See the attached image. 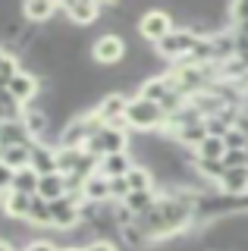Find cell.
<instances>
[{"instance_id": "cell-1", "label": "cell", "mask_w": 248, "mask_h": 251, "mask_svg": "<svg viewBox=\"0 0 248 251\" xmlns=\"http://www.w3.org/2000/svg\"><path fill=\"white\" fill-rule=\"evenodd\" d=\"M126 116H129V123H132V126H138V129H151V126L160 123L167 113L160 110V104H151V100H135V104L126 107Z\"/></svg>"}, {"instance_id": "cell-2", "label": "cell", "mask_w": 248, "mask_h": 251, "mask_svg": "<svg viewBox=\"0 0 248 251\" xmlns=\"http://www.w3.org/2000/svg\"><path fill=\"white\" fill-rule=\"evenodd\" d=\"M198 35H192V31H170V35L160 41V53H167V57H179V53H192V47H195Z\"/></svg>"}, {"instance_id": "cell-3", "label": "cell", "mask_w": 248, "mask_h": 251, "mask_svg": "<svg viewBox=\"0 0 248 251\" xmlns=\"http://www.w3.org/2000/svg\"><path fill=\"white\" fill-rule=\"evenodd\" d=\"M123 53H126V41L116 35H104L95 41V60H100V63H116Z\"/></svg>"}, {"instance_id": "cell-4", "label": "cell", "mask_w": 248, "mask_h": 251, "mask_svg": "<svg viewBox=\"0 0 248 251\" xmlns=\"http://www.w3.org/2000/svg\"><path fill=\"white\" fill-rule=\"evenodd\" d=\"M142 35L145 38H154V41H164L170 35V16L167 13H145L142 16Z\"/></svg>"}, {"instance_id": "cell-5", "label": "cell", "mask_w": 248, "mask_h": 251, "mask_svg": "<svg viewBox=\"0 0 248 251\" xmlns=\"http://www.w3.org/2000/svg\"><path fill=\"white\" fill-rule=\"evenodd\" d=\"M220 188H223V195H245L248 192V167L226 170L220 179Z\"/></svg>"}, {"instance_id": "cell-6", "label": "cell", "mask_w": 248, "mask_h": 251, "mask_svg": "<svg viewBox=\"0 0 248 251\" xmlns=\"http://www.w3.org/2000/svg\"><path fill=\"white\" fill-rule=\"evenodd\" d=\"M6 88H10V98L13 100H28L35 94V78L25 75V73H19V75L10 78V85H6Z\"/></svg>"}, {"instance_id": "cell-7", "label": "cell", "mask_w": 248, "mask_h": 251, "mask_svg": "<svg viewBox=\"0 0 248 251\" xmlns=\"http://www.w3.org/2000/svg\"><path fill=\"white\" fill-rule=\"evenodd\" d=\"M126 207L132 210V214L145 217V214H151V210L157 207V201H154L151 188H145V192H132V195H129V198H126Z\"/></svg>"}, {"instance_id": "cell-8", "label": "cell", "mask_w": 248, "mask_h": 251, "mask_svg": "<svg viewBox=\"0 0 248 251\" xmlns=\"http://www.w3.org/2000/svg\"><path fill=\"white\" fill-rule=\"evenodd\" d=\"M198 157L201 160H223V157H226V141L207 135L204 141H201V148H198Z\"/></svg>"}, {"instance_id": "cell-9", "label": "cell", "mask_w": 248, "mask_h": 251, "mask_svg": "<svg viewBox=\"0 0 248 251\" xmlns=\"http://www.w3.org/2000/svg\"><path fill=\"white\" fill-rule=\"evenodd\" d=\"M25 126L22 123H3L0 126V141H3L6 148H16V145H22V141H25Z\"/></svg>"}, {"instance_id": "cell-10", "label": "cell", "mask_w": 248, "mask_h": 251, "mask_svg": "<svg viewBox=\"0 0 248 251\" xmlns=\"http://www.w3.org/2000/svg\"><path fill=\"white\" fill-rule=\"evenodd\" d=\"M50 214H53V220H57L60 226L75 223V207H73V201H69V198H57V201H50Z\"/></svg>"}, {"instance_id": "cell-11", "label": "cell", "mask_w": 248, "mask_h": 251, "mask_svg": "<svg viewBox=\"0 0 248 251\" xmlns=\"http://www.w3.org/2000/svg\"><path fill=\"white\" fill-rule=\"evenodd\" d=\"M176 135H179V141H185V145L201 148V141L207 138V126H204V123H192V126H182Z\"/></svg>"}, {"instance_id": "cell-12", "label": "cell", "mask_w": 248, "mask_h": 251, "mask_svg": "<svg viewBox=\"0 0 248 251\" xmlns=\"http://www.w3.org/2000/svg\"><path fill=\"white\" fill-rule=\"evenodd\" d=\"M66 13H69V19H73V22H79V25H88V22L98 16V6H95V3H69Z\"/></svg>"}, {"instance_id": "cell-13", "label": "cell", "mask_w": 248, "mask_h": 251, "mask_svg": "<svg viewBox=\"0 0 248 251\" xmlns=\"http://www.w3.org/2000/svg\"><path fill=\"white\" fill-rule=\"evenodd\" d=\"M38 182H41V179H38L35 170H19L16 179H13V188H16L19 195H32L35 188H38Z\"/></svg>"}, {"instance_id": "cell-14", "label": "cell", "mask_w": 248, "mask_h": 251, "mask_svg": "<svg viewBox=\"0 0 248 251\" xmlns=\"http://www.w3.org/2000/svg\"><path fill=\"white\" fill-rule=\"evenodd\" d=\"M28 160H32V151H28L25 145H16V148H6V151H3V163H6V167H25Z\"/></svg>"}, {"instance_id": "cell-15", "label": "cell", "mask_w": 248, "mask_h": 251, "mask_svg": "<svg viewBox=\"0 0 248 251\" xmlns=\"http://www.w3.org/2000/svg\"><path fill=\"white\" fill-rule=\"evenodd\" d=\"M63 179H60V176H41V182H38V188H41V195H48V198H53V201H57V198H63V195H60V192H63Z\"/></svg>"}, {"instance_id": "cell-16", "label": "cell", "mask_w": 248, "mask_h": 251, "mask_svg": "<svg viewBox=\"0 0 248 251\" xmlns=\"http://www.w3.org/2000/svg\"><path fill=\"white\" fill-rule=\"evenodd\" d=\"M6 210H10L13 217H25V214H32V195H13L10 204H6Z\"/></svg>"}, {"instance_id": "cell-17", "label": "cell", "mask_w": 248, "mask_h": 251, "mask_svg": "<svg viewBox=\"0 0 248 251\" xmlns=\"http://www.w3.org/2000/svg\"><path fill=\"white\" fill-rule=\"evenodd\" d=\"M32 160H35L38 173H50L53 176V170H57V157H53L50 151H41V148H38V151H32Z\"/></svg>"}, {"instance_id": "cell-18", "label": "cell", "mask_w": 248, "mask_h": 251, "mask_svg": "<svg viewBox=\"0 0 248 251\" xmlns=\"http://www.w3.org/2000/svg\"><path fill=\"white\" fill-rule=\"evenodd\" d=\"M198 170H201V176L217 179V182H220L223 173H226V163H223V160H201V157H198Z\"/></svg>"}, {"instance_id": "cell-19", "label": "cell", "mask_w": 248, "mask_h": 251, "mask_svg": "<svg viewBox=\"0 0 248 251\" xmlns=\"http://www.w3.org/2000/svg\"><path fill=\"white\" fill-rule=\"evenodd\" d=\"M50 13H53V3H44V0H41V3H25V6H22V16H28L32 22L48 19Z\"/></svg>"}, {"instance_id": "cell-20", "label": "cell", "mask_w": 248, "mask_h": 251, "mask_svg": "<svg viewBox=\"0 0 248 251\" xmlns=\"http://www.w3.org/2000/svg\"><path fill=\"white\" fill-rule=\"evenodd\" d=\"M123 110H126V104H123V98H120V94H110V98H104V104H100V110H98V113L104 116V120H113L116 113H123Z\"/></svg>"}, {"instance_id": "cell-21", "label": "cell", "mask_w": 248, "mask_h": 251, "mask_svg": "<svg viewBox=\"0 0 248 251\" xmlns=\"http://www.w3.org/2000/svg\"><path fill=\"white\" fill-rule=\"evenodd\" d=\"M126 179H129V188H132V192H145V188H148V182H151L148 170H142V167L129 170V173H126Z\"/></svg>"}, {"instance_id": "cell-22", "label": "cell", "mask_w": 248, "mask_h": 251, "mask_svg": "<svg viewBox=\"0 0 248 251\" xmlns=\"http://www.w3.org/2000/svg\"><path fill=\"white\" fill-rule=\"evenodd\" d=\"M35 220V223H48V220H53L50 214V204L48 201H41V198H32V214H28Z\"/></svg>"}, {"instance_id": "cell-23", "label": "cell", "mask_w": 248, "mask_h": 251, "mask_svg": "<svg viewBox=\"0 0 248 251\" xmlns=\"http://www.w3.org/2000/svg\"><path fill=\"white\" fill-rule=\"evenodd\" d=\"M85 195L88 198H104V195H110V182L107 179H88L85 182Z\"/></svg>"}, {"instance_id": "cell-24", "label": "cell", "mask_w": 248, "mask_h": 251, "mask_svg": "<svg viewBox=\"0 0 248 251\" xmlns=\"http://www.w3.org/2000/svg\"><path fill=\"white\" fill-rule=\"evenodd\" d=\"M223 141H226V151H245V145H248V138H245L239 129H229Z\"/></svg>"}, {"instance_id": "cell-25", "label": "cell", "mask_w": 248, "mask_h": 251, "mask_svg": "<svg viewBox=\"0 0 248 251\" xmlns=\"http://www.w3.org/2000/svg\"><path fill=\"white\" fill-rule=\"evenodd\" d=\"M107 173L113 176H126V157L123 154H110V160H107Z\"/></svg>"}, {"instance_id": "cell-26", "label": "cell", "mask_w": 248, "mask_h": 251, "mask_svg": "<svg viewBox=\"0 0 248 251\" xmlns=\"http://www.w3.org/2000/svg\"><path fill=\"white\" fill-rule=\"evenodd\" d=\"M223 163H226V170L248 167V157H245V151H226V157H223Z\"/></svg>"}, {"instance_id": "cell-27", "label": "cell", "mask_w": 248, "mask_h": 251, "mask_svg": "<svg viewBox=\"0 0 248 251\" xmlns=\"http://www.w3.org/2000/svg\"><path fill=\"white\" fill-rule=\"evenodd\" d=\"M79 163V151H60L57 157V170H73Z\"/></svg>"}, {"instance_id": "cell-28", "label": "cell", "mask_w": 248, "mask_h": 251, "mask_svg": "<svg viewBox=\"0 0 248 251\" xmlns=\"http://www.w3.org/2000/svg\"><path fill=\"white\" fill-rule=\"evenodd\" d=\"M110 195H126V198H129V195H132L129 179H126V176H113V179H110Z\"/></svg>"}, {"instance_id": "cell-29", "label": "cell", "mask_w": 248, "mask_h": 251, "mask_svg": "<svg viewBox=\"0 0 248 251\" xmlns=\"http://www.w3.org/2000/svg\"><path fill=\"white\" fill-rule=\"evenodd\" d=\"M13 179H16V173H13V167H6V163L0 160V188L13 185Z\"/></svg>"}, {"instance_id": "cell-30", "label": "cell", "mask_w": 248, "mask_h": 251, "mask_svg": "<svg viewBox=\"0 0 248 251\" xmlns=\"http://www.w3.org/2000/svg\"><path fill=\"white\" fill-rule=\"evenodd\" d=\"M232 19H236V25L248 22V3H236V6H232Z\"/></svg>"}, {"instance_id": "cell-31", "label": "cell", "mask_w": 248, "mask_h": 251, "mask_svg": "<svg viewBox=\"0 0 248 251\" xmlns=\"http://www.w3.org/2000/svg\"><path fill=\"white\" fill-rule=\"evenodd\" d=\"M44 123H48L44 113H32V116H28V129H32V132H44Z\"/></svg>"}, {"instance_id": "cell-32", "label": "cell", "mask_w": 248, "mask_h": 251, "mask_svg": "<svg viewBox=\"0 0 248 251\" xmlns=\"http://www.w3.org/2000/svg\"><path fill=\"white\" fill-rule=\"evenodd\" d=\"M88 251H113V248H110V245H91Z\"/></svg>"}, {"instance_id": "cell-33", "label": "cell", "mask_w": 248, "mask_h": 251, "mask_svg": "<svg viewBox=\"0 0 248 251\" xmlns=\"http://www.w3.org/2000/svg\"><path fill=\"white\" fill-rule=\"evenodd\" d=\"M28 251H53V248H50V245H32Z\"/></svg>"}, {"instance_id": "cell-34", "label": "cell", "mask_w": 248, "mask_h": 251, "mask_svg": "<svg viewBox=\"0 0 248 251\" xmlns=\"http://www.w3.org/2000/svg\"><path fill=\"white\" fill-rule=\"evenodd\" d=\"M0 251H10V245H3V242H0Z\"/></svg>"}]
</instances>
